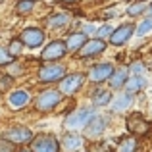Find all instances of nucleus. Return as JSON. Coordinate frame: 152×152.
<instances>
[{"label":"nucleus","mask_w":152,"mask_h":152,"mask_svg":"<svg viewBox=\"0 0 152 152\" xmlns=\"http://www.w3.org/2000/svg\"><path fill=\"white\" fill-rule=\"evenodd\" d=\"M104 48H106V42L100 41V39L87 41L85 45H83V48L79 50V56H81V58H91V56H96V54H100V52H104Z\"/></svg>","instance_id":"ddd939ff"},{"label":"nucleus","mask_w":152,"mask_h":152,"mask_svg":"<svg viewBox=\"0 0 152 152\" xmlns=\"http://www.w3.org/2000/svg\"><path fill=\"white\" fill-rule=\"evenodd\" d=\"M146 14H148V18H152V4H150V6H146Z\"/></svg>","instance_id":"72a5a7b5"},{"label":"nucleus","mask_w":152,"mask_h":152,"mask_svg":"<svg viewBox=\"0 0 152 152\" xmlns=\"http://www.w3.org/2000/svg\"><path fill=\"white\" fill-rule=\"evenodd\" d=\"M6 50H8V54H10L12 58H14V56H19V54H21V50H23V42L19 41V39H14V41L8 45Z\"/></svg>","instance_id":"393cba45"},{"label":"nucleus","mask_w":152,"mask_h":152,"mask_svg":"<svg viewBox=\"0 0 152 152\" xmlns=\"http://www.w3.org/2000/svg\"><path fill=\"white\" fill-rule=\"evenodd\" d=\"M8 83H10V79H2V81H0V87H2V91H4V87H6Z\"/></svg>","instance_id":"473e14b6"},{"label":"nucleus","mask_w":152,"mask_h":152,"mask_svg":"<svg viewBox=\"0 0 152 152\" xmlns=\"http://www.w3.org/2000/svg\"><path fill=\"white\" fill-rule=\"evenodd\" d=\"M87 42V35H83V33H73V35H69L67 37V41H66V48L69 50V52H79L83 48V45Z\"/></svg>","instance_id":"dca6fc26"},{"label":"nucleus","mask_w":152,"mask_h":152,"mask_svg":"<svg viewBox=\"0 0 152 152\" xmlns=\"http://www.w3.org/2000/svg\"><path fill=\"white\" fill-rule=\"evenodd\" d=\"M129 69L133 71V75H141L142 71H145V64H142V62H133L129 66Z\"/></svg>","instance_id":"c85d7f7f"},{"label":"nucleus","mask_w":152,"mask_h":152,"mask_svg":"<svg viewBox=\"0 0 152 152\" xmlns=\"http://www.w3.org/2000/svg\"><path fill=\"white\" fill-rule=\"evenodd\" d=\"M110 100H112V94H110L108 89H98L96 93H94V96H93L94 106H106V104H110Z\"/></svg>","instance_id":"4be33fe9"},{"label":"nucleus","mask_w":152,"mask_h":152,"mask_svg":"<svg viewBox=\"0 0 152 152\" xmlns=\"http://www.w3.org/2000/svg\"><path fill=\"white\" fill-rule=\"evenodd\" d=\"M81 145H83V139L79 137L77 133H71L69 131V133L64 137V141L60 142V148L64 152H75V150L81 148Z\"/></svg>","instance_id":"2eb2a0df"},{"label":"nucleus","mask_w":152,"mask_h":152,"mask_svg":"<svg viewBox=\"0 0 152 152\" xmlns=\"http://www.w3.org/2000/svg\"><path fill=\"white\" fill-rule=\"evenodd\" d=\"M15 12L18 14H29V12H33V0H21V2H18V6H15Z\"/></svg>","instance_id":"a878e982"},{"label":"nucleus","mask_w":152,"mask_h":152,"mask_svg":"<svg viewBox=\"0 0 152 152\" xmlns=\"http://www.w3.org/2000/svg\"><path fill=\"white\" fill-rule=\"evenodd\" d=\"M67 21H69V18L66 14H52L48 21H46V25L52 27V29H62V27L67 25Z\"/></svg>","instance_id":"aec40b11"},{"label":"nucleus","mask_w":152,"mask_h":152,"mask_svg":"<svg viewBox=\"0 0 152 152\" xmlns=\"http://www.w3.org/2000/svg\"><path fill=\"white\" fill-rule=\"evenodd\" d=\"M152 31V18H146V19H142L141 23H139V27H137V37H145V35H148Z\"/></svg>","instance_id":"5701e85b"},{"label":"nucleus","mask_w":152,"mask_h":152,"mask_svg":"<svg viewBox=\"0 0 152 152\" xmlns=\"http://www.w3.org/2000/svg\"><path fill=\"white\" fill-rule=\"evenodd\" d=\"M19 41H21L23 45H27L29 48H37V46H41L42 42H45V31L39 29V27H27L21 33Z\"/></svg>","instance_id":"0eeeda50"},{"label":"nucleus","mask_w":152,"mask_h":152,"mask_svg":"<svg viewBox=\"0 0 152 152\" xmlns=\"http://www.w3.org/2000/svg\"><path fill=\"white\" fill-rule=\"evenodd\" d=\"M31 150L33 152H62L58 139L52 137V135H39V137H35Z\"/></svg>","instance_id":"7ed1b4c3"},{"label":"nucleus","mask_w":152,"mask_h":152,"mask_svg":"<svg viewBox=\"0 0 152 152\" xmlns=\"http://www.w3.org/2000/svg\"><path fill=\"white\" fill-rule=\"evenodd\" d=\"M60 100H62V93L50 89V91H45V93H41L37 96L35 108H37L39 112H50V110H54V108L60 104Z\"/></svg>","instance_id":"f03ea898"},{"label":"nucleus","mask_w":152,"mask_h":152,"mask_svg":"<svg viewBox=\"0 0 152 152\" xmlns=\"http://www.w3.org/2000/svg\"><path fill=\"white\" fill-rule=\"evenodd\" d=\"M108 125V119L102 118V115H94L89 123H87V129H85V137L89 141H96L98 137H102L104 129Z\"/></svg>","instance_id":"1a4fd4ad"},{"label":"nucleus","mask_w":152,"mask_h":152,"mask_svg":"<svg viewBox=\"0 0 152 152\" xmlns=\"http://www.w3.org/2000/svg\"><path fill=\"white\" fill-rule=\"evenodd\" d=\"M131 104V94H119V96L114 98V102H112V110L114 112H123L125 108H129Z\"/></svg>","instance_id":"412c9836"},{"label":"nucleus","mask_w":152,"mask_h":152,"mask_svg":"<svg viewBox=\"0 0 152 152\" xmlns=\"http://www.w3.org/2000/svg\"><path fill=\"white\" fill-rule=\"evenodd\" d=\"M83 81H85V75L83 73H69V75H66V77L62 79V83H60V93L71 96L73 93H77V91L81 89Z\"/></svg>","instance_id":"39448f33"},{"label":"nucleus","mask_w":152,"mask_h":152,"mask_svg":"<svg viewBox=\"0 0 152 152\" xmlns=\"http://www.w3.org/2000/svg\"><path fill=\"white\" fill-rule=\"evenodd\" d=\"M91 152H108V146L106 145H96L91 148Z\"/></svg>","instance_id":"7c9ffc66"},{"label":"nucleus","mask_w":152,"mask_h":152,"mask_svg":"<svg viewBox=\"0 0 152 152\" xmlns=\"http://www.w3.org/2000/svg\"><path fill=\"white\" fill-rule=\"evenodd\" d=\"M14 145L12 142H8L6 139H0V152H14Z\"/></svg>","instance_id":"c756f323"},{"label":"nucleus","mask_w":152,"mask_h":152,"mask_svg":"<svg viewBox=\"0 0 152 152\" xmlns=\"http://www.w3.org/2000/svg\"><path fill=\"white\" fill-rule=\"evenodd\" d=\"M96 33H98V37H100V41H102V39H106V37H112V33H114V27L108 25V23H104L100 29H96Z\"/></svg>","instance_id":"bb28decb"},{"label":"nucleus","mask_w":152,"mask_h":152,"mask_svg":"<svg viewBox=\"0 0 152 152\" xmlns=\"http://www.w3.org/2000/svg\"><path fill=\"white\" fill-rule=\"evenodd\" d=\"M66 52H67L66 42H62V41H52V42H48V45L45 46L41 58L45 60V62H54V60L64 58V56H66Z\"/></svg>","instance_id":"6e6552de"},{"label":"nucleus","mask_w":152,"mask_h":152,"mask_svg":"<svg viewBox=\"0 0 152 152\" xmlns=\"http://www.w3.org/2000/svg\"><path fill=\"white\" fill-rule=\"evenodd\" d=\"M62 2H69V0H62Z\"/></svg>","instance_id":"c9c22d12"},{"label":"nucleus","mask_w":152,"mask_h":152,"mask_svg":"<svg viewBox=\"0 0 152 152\" xmlns=\"http://www.w3.org/2000/svg\"><path fill=\"white\" fill-rule=\"evenodd\" d=\"M146 0H139V2H135V4H131L129 8H127V14L129 15H139V14H142V12L146 10Z\"/></svg>","instance_id":"b1692460"},{"label":"nucleus","mask_w":152,"mask_h":152,"mask_svg":"<svg viewBox=\"0 0 152 152\" xmlns=\"http://www.w3.org/2000/svg\"><path fill=\"white\" fill-rule=\"evenodd\" d=\"M114 73V66L112 64H96L89 69V79L94 83H100V81H106V79L112 77Z\"/></svg>","instance_id":"9b49d317"},{"label":"nucleus","mask_w":152,"mask_h":152,"mask_svg":"<svg viewBox=\"0 0 152 152\" xmlns=\"http://www.w3.org/2000/svg\"><path fill=\"white\" fill-rule=\"evenodd\" d=\"M39 77H41V81H45V83L58 81V79H64V77H66V67L60 66V64H46V66L41 67Z\"/></svg>","instance_id":"423d86ee"},{"label":"nucleus","mask_w":152,"mask_h":152,"mask_svg":"<svg viewBox=\"0 0 152 152\" xmlns=\"http://www.w3.org/2000/svg\"><path fill=\"white\" fill-rule=\"evenodd\" d=\"M118 152H139V142L135 137H123L118 142Z\"/></svg>","instance_id":"6ab92c4d"},{"label":"nucleus","mask_w":152,"mask_h":152,"mask_svg":"<svg viewBox=\"0 0 152 152\" xmlns=\"http://www.w3.org/2000/svg\"><path fill=\"white\" fill-rule=\"evenodd\" d=\"M94 118V108L93 106H85V108H79L75 110L73 114L67 115L66 119V127L69 131H75V129H81V127H87V123Z\"/></svg>","instance_id":"f257e3e1"},{"label":"nucleus","mask_w":152,"mask_h":152,"mask_svg":"<svg viewBox=\"0 0 152 152\" xmlns=\"http://www.w3.org/2000/svg\"><path fill=\"white\" fill-rule=\"evenodd\" d=\"M12 60H14V58L8 54V50L0 46V66H8V64H12Z\"/></svg>","instance_id":"cd10ccee"},{"label":"nucleus","mask_w":152,"mask_h":152,"mask_svg":"<svg viewBox=\"0 0 152 152\" xmlns=\"http://www.w3.org/2000/svg\"><path fill=\"white\" fill-rule=\"evenodd\" d=\"M131 35H133V25H129V23H123V25H119V27H115V29H114L110 41H112V45L121 46V45H125V42L129 41Z\"/></svg>","instance_id":"f8f14e48"},{"label":"nucleus","mask_w":152,"mask_h":152,"mask_svg":"<svg viewBox=\"0 0 152 152\" xmlns=\"http://www.w3.org/2000/svg\"><path fill=\"white\" fill-rule=\"evenodd\" d=\"M31 96L29 93H25V91H15V93H12L10 96H8V106L12 108V110H21V108H25L27 104H29Z\"/></svg>","instance_id":"4468645a"},{"label":"nucleus","mask_w":152,"mask_h":152,"mask_svg":"<svg viewBox=\"0 0 152 152\" xmlns=\"http://www.w3.org/2000/svg\"><path fill=\"white\" fill-rule=\"evenodd\" d=\"M127 73H129V71H127L125 67H119L118 71H114V73H112V77H110L112 89H119V87L125 85V81L129 79V77H127Z\"/></svg>","instance_id":"a211bd4d"},{"label":"nucleus","mask_w":152,"mask_h":152,"mask_svg":"<svg viewBox=\"0 0 152 152\" xmlns=\"http://www.w3.org/2000/svg\"><path fill=\"white\" fill-rule=\"evenodd\" d=\"M127 129L133 135H146L150 131V123L146 119H142V115L133 114L127 118Z\"/></svg>","instance_id":"9d476101"},{"label":"nucleus","mask_w":152,"mask_h":152,"mask_svg":"<svg viewBox=\"0 0 152 152\" xmlns=\"http://www.w3.org/2000/svg\"><path fill=\"white\" fill-rule=\"evenodd\" d=\"M2 139H6L12 145H23V142L33 141V133H31V129H27V127H10V129L4 131Z\"/></svg>","instance_id":"20e7f679"},{"label":"nucleus","mask_w":152,"mask_h":152,"mask_svg":"<svg viewBox=\"0 0 152 152\" xmlns=\"http://www.w3.org/2000/svg\"><path fill=\"white\" fill-rule=\"evenodd\" d=\"M145 85H146V81L141 77V75H133L131 79H127L125 81V89H127V94H137V93H141L142 89H145Z\"/></svg>","instance_id":"f3484780"},{"label":"nucleus","mask_w":152,"mask_h":152,"mask_svg":"<svg viewBox=\"0 0 152 152\" xmlns=\"http://www.w3.org/2000/svg\"><path fill=\"white\" fill-rule=\"evenodd\" d=\"M94 31H96V29H94V25H87V27H85V33H83V35H93Z\"/></svg>","instance_id":"2f4dec72"},{"label":"nucleus","mask_w":152,"mask_h":152,"mask_svg":"<svg viewBox=\"0 0 152 152\" xmlns=\"http://www.w3.org/2000/svg\"><path fill=\"white\" fill-rule=\"evenodd\" d=\"M18 152H33L31 148H21V150H18Z\"/></svg>","instance_id":"f704fd0d"}]
</instances>
